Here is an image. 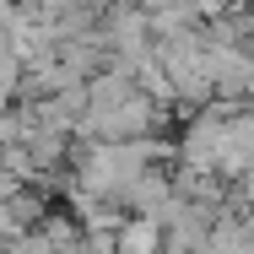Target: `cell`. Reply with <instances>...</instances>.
Segmentation results:
<instances>
[{"instance_id": "1", "label": "cell", "mask_w": 254, "mask_h": 254, "mask_svg": "<svg viewBox=\"0 0 254 254\" xmlns=\"http://www.w3.org/2000/svg\"><path fill=\"white\" fill-rule=\"evenodd\" d=\"M162 249H168V233H162V222H152V216H130L114 233V254H162Z\"/></svg>"}, {"instance_id": "2", "label": "cell", "mask_w": 254, "mask_h": 254, "mask_svg": "<svg viewBox=\"0 0 254 254\" xmlns=\"http://www.w3.org/2000/svg\"><path fill=\"white\" fill-rule=\"evenodd\" d=\"M162 254H190V249H173V244H168V249H162Z\"/></svg>"}]
</instances>
